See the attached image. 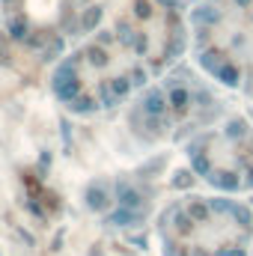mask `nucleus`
<instances>
[{"label":"nucleus","instance_id":"3","mask_svg":"<svg viewBox=\"0 0 253 256\" xmlns=\"http://www.w3.org/2000/svg\"><path fill=\"white\" fill-rule=\"evenodd\" d=\"M200 66L230 90L253 92V0H214L194 12Z\"/></svg>","mask_w":253,"mask_h":256},{"label":"nucleus","instance_id":"5","mask_svg":"<svg viewBox=\"0 0 253 256\" xmlns=\"http://www.w3.org/2000/svg\"><path fill=\"white\" fill-rule=\"evenodd\" d=\"M212 110L214 98L202 86H194L190 78H182V80H167L155 86L149 96H143L134 110V126L155 140L176 137L194 120H208Z\"/></svg>","mask_w":253,"mask_h":256},{"label":"nucleus","instance_id":"2","mask_svg":"<svg viewBox=\"0 0 253 256\" xmlns=\"http://www.w3.org/2000/svg\"><path fill=\"white\" fill-rule=\"evenodd\" d=\"M158 236L164 256H248L253 218L232 200L190 196L164 212Z\"/></svg>","mask_w":253,"mask_h":256},{"label":"nucleus","instance_id":"4","mask_svg":"<svg viewBox=\"0 0 253 256\" xmlns=\"http://www.w3.org/2000/svg\"><path fill=\"white\" fill-rule=\"evenodd\" d=\"M190 164L196 173L230 194L253 191V122L244 116L202 131L190 143Z\"/></svg>","mask_w":253,"mask_h":256},{"label":"nucleus","instance_id":"1","mask_svg":"<svg viewBox=\"0 0 253 256\" xmlns=\"http://www.w3.org/2000/svg\"><path fill=\"white\" fill-rule=\"evenodd\" d=\"M179 48V18L152 0H137L110 30L96 33L57 66L54 92L72 110L114 108L146 84L149 72L170 66Z\"/></svg>","mask_w":253,"mask_h":256}]
</instances>
